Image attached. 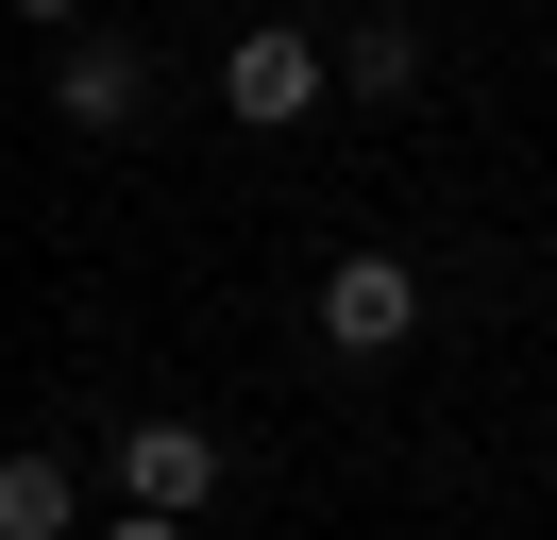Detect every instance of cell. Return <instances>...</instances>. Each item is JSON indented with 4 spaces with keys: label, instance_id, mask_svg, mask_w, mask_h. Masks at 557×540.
Here are the masks:
<instances>
[{
    "label": "cell",
    "instance_id": "obj_1",
    "mask_svg": "<svg viewBox=\"0 0 557 540\" xmlns=\"http://www.w3.org/2000/svg\"><path fill=\"white\" fill-rule=\"evenodd\" d=\"M321 85H338V68H321V34H287V17H237V51H220V119L287 135V119H305Z\"/></svg>",
    "mask_w": 557,
    "mask_h": 540
},
{
    "label": "cell",
    "instance_id": "obj_2",
    "mask_svg": "<svg viewBox=\"0 0 557 540\" xmlns=\"http://www.w3.org/2000/svg\"><path fill=\"white\" fill-rule=\"evenodd\" d=\"M321 338H338V355H406L422 338V270L406 254H338L321 270Z\"/></svg>",
    "mask_w": 557,
    "mask_h": 540
},
{
    "label": "cell",
    "instance_id": "obj_3",
    "mask_svg": "<svg viewBox=\"0 0 557 540\" xmlns=\"http://www.w3.org/2000/svg\"><path fill=\"white\" fill-rule=\"evenodd\" d=\"M51 101H69V135H136L152 119V51H136V34H69Z\"/></svg>",
    "mask_w": 557,
    "mask_h": 540
},
{
    "label": "cell",
    "instance_id": "obj_4",
    "mask_svg": "<svg viewBox=\"0 0 557 540\" xmlns=\"http://www.w3.org/2000/svg\"><path fill=\"white\" fill-rule=\"evenodd\" d=\"M119 490H136L152 524H186V506L220 490V439L203 422H136V439H119Z\"/></svg>",
    "mask_w": 557,
    "mask_h": 540
},
{
    "label": "cell",
    "instance_id": "obj_5",
    "mask_svg": "<svg viewBox=\"0 0 557 540\" xmlns=\"http://www.w3.org/2000/svg\"><path fill=\"white\" fill-rule=\"evenodd\" d=\"M0 540H85V472L69 456H0Z\"/></svg>",
    "mask_w": 557,
    "mask_h": 540
},
{
    "label": "cell",
    "instance_id": "obj_6",
    "mask_svg": "<svg viewBox=\"0 0 557 540\" xmlns=\"http://www.w3.org/2000/svg\"><path fill=\"white\" fill-rule=\"evenodd\" d=\"M338 85H355V101H406V85H422V34H406V17H372V34L338 51Z\"/></svg>",
    "mask_w": 557,
    "mask_h": 540
},
{
    "label": "cell",
    "instance_id": "obj_7",
    "mask_svg": "<svg viewBox=\"0 0 557 540\" xmlns=\"http://www.w3.org/2000/svg\"><path fill=\"white\" fill-rule=\"evenodd\" d=\"M0 17H35V34H69V17H85V0H0Z\"/></svg>",
    "mask_w": 557,
    "mask_h": 540
},
{
    "label": "cell",
    "instance_id": "obj_8",
    "mask_svg": "<svg viewBox=\"0 0 557 540\" xmlns=\"http://www.w3.org/2000/svg\"><path fill=\"white\" fill-rule=\"evenodd\" d=\"M102 540H186V524H152V506H119V524H102Z\"/></svg>",
    "mask_w": 557,
    "mask_h": 540
}]
</instances>
